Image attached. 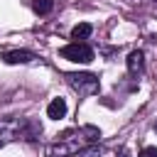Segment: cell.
<instances>
[{"label":"cell","instance_id":"6da1fadb","mask_svg":"<svg viewBox=\"0 0 157 157\" xmlns=\"http://www.w3.org/2000/svg\"><path fill=\"white\" fill-rule=\"evenodd\" d=\"M61 59H69V61H76V64H88L93 59V49L83 42H71L66 47H61Z\"/></svg>","mask_w":157,"mask_h":157},{"label":"cell","instance_id":"7a4b0ae2","mask_svg":"<svg viewBox=\"0 0 157 157\" xmlns=\"http://www.w3.org/2000/svg\"><path fill=\"white\" fill-rule=\"evenodd\" d=\"M66 78H69L71 88L78 91L81 96H93V93H98V76H93V74H69Z\"/></svg>","mask_w":157,"mask_h":157},{"label":"cell","instance_id":"3957f363","mask_svg":"<svg viewBox=\"0 0 157 157\" xmlns=\"http://www.w3.org/2000/svg\"><path fill=\"white\" fill-rule=\"evenodd\" d=\"M32 59H34V54L27 52V49H12V52H5L2 54V61L5 64H29Z\"/></svg>","mask_w":157,"mask_h":157},{"label":"cell","instance_id":"277c9868","mask_svg":"<svg viewBox=\"0 0 157 157\" xmlns=\"http://www.w3.org/2000/svg\"><path fill=\"white\" fill-rule=\"evenodd\" d=\"M142 66H145V54H142L140 49L130 52V54H128V71H130V74H140Z\"/></svg>","mask_w":157,"mask_h":157},{"label":"cell","instance_id":"5b68a950","mask_svg":"<svg viewBox=\"0 0 157 157\" xmlns=\"http://www.w3.org/2000/svg\"><path fill=\"white\" fill-rule=\"evenodd\" d=\"M47 115H49L52 120L64 118V115H66V101H64V98H54V101L47 105Z\"/></svg>","mask_w":157,"mask_h":157},{"label":"cell","instance_id":"8992f818","mask_svg":"<svg viewBox=\"0 0 157 157\" xmlns=\"http://www.w3.org/2000/svg\"><path fill=\"white\" fill-rule=\"evenodd\" d=\"M91 32H93V27H91L88 22H81V25H76V27L71 29V39H74V42H81V39H86Z\"/></svg>","mask_w":157,"mask_h":157},{"label":"cell","instance_id":"52a82bcc","mask_svg":"<svg viewBox=\"0 0 157 157\" xmlns=\"http://www.w3.org/2000/svg\"><path fill=\"white\" fill-rule=\"evenodd\" d=\"M32 7H34L37 15H49L52 7H54V2L52 0H32Z\"/></svg>","mask_w":157,"mask_h":157},{"label":"cell","instance_id":"ba28073f","mask_svg":"<svg viewBox=\"0 0 157 157\" xmlns=\"http://www.w3.org/2000/svg\"><path fill=\"white\" fill-rule=\"evenodd\" d=\"M78 157H101V150L98 147H86V150H78Z\"/></svg>","mask_w":157,"mask_h":157},{"label":"cell","instance_id":"9c48e42d","mask_svg":"<svg viewBox=\"0 0 157 157\" xmlns=\"http://www.w3.org/2000/svg\"><path fill=\"white\" fill-rule=\"evenodd\" d=\"M137 157H157V147H145Z\"/></svg>","mask_w":157,"mask_h":157},{"label":"cell","instance_id":"30bf717a","mask_svg":"<svg viewBox=\"0 0 157 157\" xmlns=\"http://www.w3.org/2000/svg\"><path fill=\"white\" fill-rule=\"evenodd\" d=\"M118 157H130V152H128V150L123 147V150H118Z\"/></svg>","mask_w":157,"mask_h":157}]
</instances>
